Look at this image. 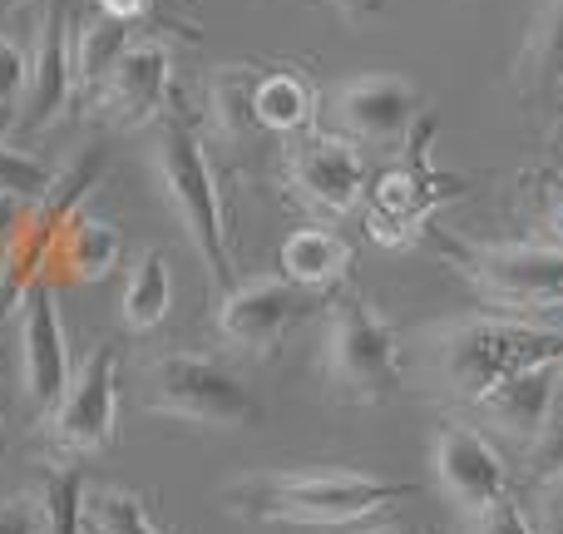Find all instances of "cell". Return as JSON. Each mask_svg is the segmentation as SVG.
Segmentation results:
<instances>
[{
  "label": "cell",
  "instance_id": "cell-1",
  "mask_svg": "<svg viewBox=\"0 0 563 534\" xmlns=\"http://www.w3.org/2000/svg\"><path fill=\"white\" fill-rule=\"evenodd\" d=\"M410 480H380L361 470H267L223 490V505L253 525H331L351 530L380 515L396 500H410Z\"/></svg>",
  "mask_w": 563,
  "mask_h": 534
},
{
  "label": "cell",
  "instance_id": "cell-2",
  "mask_svg": "<svg viewBox=\"0 0 563 534\" xmlns=\"http://www.w3.org/2000/svg\"><path fill=\"white\" fill-rule=\"evenodd\" d=\"M563 357V327L519 317H460L430 331V361L445 396L475 406L489 386L539 361Z\"/></svg>",
  "mask_w": 563,
  "mask_h": 534
},
{
  "label": "cell",
  "instance_id": "cell-3",
  "mask_svg": "<svg viewBox=\"0 0 563 534\" xmlns=\"http://www.w3.org/2000/svg\"><path fill=\"white\" fill-rule=\"evenodd\" d=\"M154 174L164 188L168 208H174L178 228L188 233L194 253L203 258L208 277L218 287H233V248H228V218H223V194H218V174L208 164V149L198 129L178 115L158 119L154 139Z\"/></svg>",
  "mask_w": 563,
  "mask_h": 534
},
{
  "label": "cell",
  "instance_id": "cell-4",
  "mask_svg": "<svg viewBox=\"0 0 563 534\" xmlns=\"http://www.w3.org/2000/svg\"><path fill=\"white\" fill-rule=\"evenodd\" d=\"M327 391L341 406H380L400 391V347L386 317L361 297H336L327 317V351H321Z\"/></svg>",
  "mask_w": 563,
  "mask_h": 534
},
{
  "label": "cell",
  "instance_id": "cell-5",
  "mask_svg": "<svg viewBox=\"0 0 563 534\" xmlns=\"http://www.w3.org/2000/svg\"><path fill=\"white\" fill-rule=\"evenodd\" d=\"M144 401L154 416L194 421L208 431H243L257 426L263 406L243 386L238 371H228L223 361L203 357V351H168L148 367L144 377Z\"/></svg>",
  "mask_w": 563,
  "mask_h": 534
},
{
  "label": "cell",
  "instance_id": "cell-6",
  "mask_svg": "<svg viewBox=\"0 0 563 534\" xmlns=\"http://www.w3.org/2000/svg\"><path fill=\"white\" fill-rule=\"evenodd\" d=\"M45 426H49V440L65 456H99L114 440V426H119V347L114 341H99L79 361V371H69V386L59 391Z\"/></svg>",
  "mask_w": 563,
  "mask_h": 534
},
{
  "label": "cell",
  "instance_id": "cell-7",
  "mask_svg": "<svg viewBox=\"0 0 563 534\" xmlns=\"http://www.w3.org/2000/svg\"><path fill=\"white\" fill-rule=\"evenodd\" d=\"M430 129H435V119H416V134H410V164L390 168V174H380L376 184L366 188L371 198V238L376 243H410V238L420 233V228L430 224V214H435L445 198L460 194V178H445L430 168V159H420V144L430 139Z\"/></svg>",
  "mask_w": 563,
  "mask_h": 534
},
{
  "label": "cell",
  "instance_id": "cell-8",
  "mask_svg": "<svg viewBox=\"0 0 563 534\" xmlns=\"http://www.w3.org/2000/svg\"><path fill=\"white\" fill-rule=\"evenodd\" d=\"M20 322H15V347H20V396L35 416H49L59 391L69 386V347H65V322H59L55 282L40 272L20 292Z\"/></svg>",
  "mask_w": 563,
  "mask_h": 534
},
{
  "label": "cell",
  "instance_id": "cell-9",
  "mask_svg": "<svg viewBox=\"0 0 563 534\" xmlns=\"http://www.w3.org/2000/svg\"><path fill=\"white\" fill-rule=\"evenodd\" d=\"M75 99V0H45L40 10V35L30 50V79L20 99V129L59 124Z\"/></svg>",
  "mask_w": 563,
  "mask_h": 534
},
{
  "label": "cell",
  "instance_id": "cell-10",
  "mask_svg": "<svg viewBox=\"0 0 563 534\" xmlns=\"http://www.w3.org/2000/svg\"><path fill=\"white\" fill-rule=\"evenodd\" d=\"M465 272L489 302L505 307H563V248L515 243V248H470Z\"/></svg>",
  "mask_w": 563,
  "mask_h": 534
},
{
  "label": "cell",
  "instance_id": "cell-11",
  "mask_svg": "<svg viewBox=\"0 0 563 534\" xmlns=\"http://www.w3.org/2000/svg\"><path fill=\"white\" fill-rule=\"evenodd\" d=\"M311 312V292L287 277H253L233 282L218 302V331L243 351H273L291 327Z\"/></svg>",
  "mask_w": 563,
  "mask_h": 534
},
{
  "label": "cell",
  "instance_id": "cell-12",
  "mask_svg": "<svg viewBox=\"0 0 563 534\" xmlns=\"http://www.w3.org/2000/svg\"><path fill=\"white\" fill-rule=\"evenodd\" d=\"M331 115L351 144H396L420 119V89L400 75H361L336 89Z\"/></svg>",
  "mask_w": 563,
  "mask_h": 534
},
{
  "label": "cell",
  "instance_id": "cell-13",
  "mask_svg": "<svg viewBox=\"0 0 563 534\" xmlns=\"http://www.w3.org/2000/svg\"><path fill=\"white\" fill-rule=\"evenodd\" d=\"M291 188L321 214H351L366 198V159L346 134H311L287 159Z\"/></svg>",
  "mask_w": 563,
  "mask_h": 534
},
{
  "label": "cell",
  "instance_id": "cell-14",
  "mask_svg": "<svg viewBox=\"0 0 563 534\" xmlns=\"http://www.w3.org/2000/svg\"><path fill=\"white\" fill-rule=\"evenodd\" d=\"M435 480L465 515L509 495V470L499 450L475 426H460V421H445L435 431Z\"/></svg>",
  "mask_w": 563,
  "mask_h": 534
},
{
  "label": "cell",
  "instance_id": "cell-15",
  "mask_svg": "<svg viewBox=\"0 0 563 534\" xmlns=\"http://www.w3.org/2000/svg\"><path fill=\"white\" fill-rule=\"evenodd\" d=\"M168 95H174V55L164 40H134L124 50V59L114 65L99 105L109 109L119 129H144L154 119H164Z\"/></svg>",
  "mask_w": 563,
  "mask_h": 534
},
{
  "label": "cell",
  "instance_id": "cell-16",
  "mask_svg": "<svg viewBox=\"0 0 563 534\" xmlns=\"http://www.w3.org/2000/svg\"><path fill=\"white\" fill-rule=\"evenodd\" d=\"M559 361L563 357L515 371V377H505L499 386H489L475 406L489 416V426H499L505 436L534 446L539 431H544V416H549V396H554V381H559Z\"/></svg>",
  "mask_w": 563,
  "mask_h": 534
},
{
  "label": "cell",
  "instance_id": "cell-17",
  "mask_svg": "<svg viewBox=\"0 0 563 534\" xmlns=\"http://www.w3.org/2000/svg\"><path fill=\"white\" fill-rule=\"evenodd\" d=\"M119 253H124V238H119L114 224H104L95 214H75L69 228L59 233L49 263H59L69 282H99L119 268Z\"/></svg>",
  "mask_w": 563,
  "mask_h": 534
},
{
  "label": "cell",
  "instance_id": "cell-18",
  "mask_svg": "<svg viewBox=\"0 0 563 534\" xmlns=\"http://www.w3.org/2000/svg\"><path fill=\"white\" fill-rule=\"evenodd\" d=\"M129 45H134L129 25L99 15V10H89V15H79V10H75V85L85 89V95L99 99Z\"/></svg>",
  "mask_w": 563,
  "mask_h": 534
},
{
  "label": "cell",
  "instance_id": "cell-19",
  "mask_svg": "<svg viewBox=\"0 0 563 534\" xmlns=\"http://www.w3.org/2000/svg\"><path fill=\"white\" fill-rule=\"evenodd\" d=\"M282 277L297 282V287H327V282H336L341 272L351 268V248L346 238L327 233V228H297V233H287V243H282Z\"/></svg>",
  "mask_w": 563,
  "mask_h": 534
},
{
  "label": "cell",
  "instance_id": "cell-20",
  "mask_svg": "<svg viewBox=\"0 0 563 534\" xmlns=\"http://www.w3.org/2000/svg\"><path fill=\"white\" fill-rule=\"evenodd\" d=\"M554 85H563V0H549L534 15L525 40V55H519V89L529 99L549 95Z\"/></svg>",
  "mask_w": 563,
  "mask_h": 534
},
{
  "label": "cell",
  "instance_id": "cell-21",
  "mask_svg": "<svg viewBox=\"0 0 563 534\" xmlns=\"http://www.w3.org/2000/svg\"><path fill=\"white\" fill-rule=\"evenodd\" d=\"M168 307H174V272H168V258L158 253V248H144L124 282V322L134 331H154L158 322L168 317Z\"/></svg>",
  "mask_w": 563,
  "mask_h": 534
},
{
  "label": "cell",
  "instance_id": "cell-22",
  "mask_svg": "<svg viewBox=\"0 0 563 534\" xmlns=\"http://www.w3.org/2000/svg\"><path fill=\"white\" fill-rule=\"evenodd\" d=\"M317 115V89L291 69H273L257 79V129L273 134H301Z\"/></svg>",
  "mask_w": 563,
  "mask_h": 534
},
{
  "label": "cell",
  "instance_id": "cell-23",
  "mask_svg": "<svg viewBox=\"0 0 563 534\" xmlns=\"http://www.w3.org/2000/svg\"><path fill=\"white\" fill-rule=\"evenodd\" d=\"M85 470L79 466H49L35 486L40 534H85Z\"/></svg>",
  "mask_w": 563,
  "mask_h": 534
},
{
  "label": "cell",
  "instance_id": "cell-24",
  "mask_svg": "<svg viewBox=\"0 0 563 534\" xmlns=\"http://www.w3.org/2000/svg\"><path fill=\"white\" fill-rule=\"evenodd\" d=\"M257 69L253 65H223L208 85V105H213V124L228 139H243L257 129Z\"/></svg>",
  "mask_w": 563,
  "mask_h": 534
},
{
  "label": "cell",
  "instance_id": "cell-25",
  "mask_svg": "<svg viewBox=\"0 0 563 534\" xmlns=\"http://www.w3.org/2000/svg\"><path fill=\"white\" fill-rule=\"evenodd\" d=\"M85 534H164L144 500L119 486H89L85 490Z\"/></svg>",
  "mask_w": 563,
  "mask_h": 534
},
{
  "label": "cell",
  "instance_id": "cell-26",
  "mask_svg": "<svg viewBox=\"0 0 563 534\" xmlns=\"http://www.w3.org/2000/svg\"><path fill=\"white\" fill-rule=\"evenodd\" d=\"M45 188H49V168L40 164V159L0 144V194L15 198V204H30V198H40Z\"/></svg>",
  "mask_w": 563,
  "mask_h": 534
},
{
  "label": "cell",
  "instance_id": "cell-27",
  "mask_svg": "<svg viewBox=\"0 0 563 534\" xmlns=\"http://www.w3.org/2000/svg\"><path fill=\"white\" fill-rule=\"evenodd\" d=\"M534 466H539V480L559 476L563 470V361H559V381H554V396H549V416H544V431H539L534 446Z\"/></svg>",
  "mask_w": 563,
  "mask_h": 534
},
{
  "label": "cell",
  "instance_id": "cell-28",
  "mask_svg": "<svg viewBox=\"0 0 563 534\" xmlns=\"http://www.w3.org/2000/svg\"><path fill=\"white\" fill-rule=\"evenodd\" d=\"M25 79H30V55L15 40L0 35V129L15 119L20 99H25Z\"/></svg>",
  "mask_w": 563,
  "mask_h": 534
},
{
  "label": "cell",
  "instance_id": "cell-29",
  "mask_svg": "<svg viewBox=\"0 0 563 534\" xmlns=\"http://www.w3.org/2000/svg\"><path fill=\"white\" fill-rule=\"evenodd\" d=\"M470 534H534V520L505 495V500H495V505L470 515Z\"/></svg>",
  "mask_w": 563,
  "mask_h": 534
},
{
  "label": "cell",
  "instance_id": "cell-30",
  "mask_svg": "<svg viewBox=\"0 0 563 534\" xmlns=\"http://www.w3.org/2000/svg\"><path fill=\"white\" fill-rule=\"evenodd\" d=\"M0 534H40V510H35V495L0 500Z\"/></svg>",
  "mask_w": 563,
  "mask_h": 534
},
{
  "label": "cell",
  "instance_id": "cell-31",
  "mask_svg": "<svg viewBox=\"0 0 563 534\" xmlns=\"http://www.w3.org/2000/svg\"><path fill=\"white\" fill-rule=\"evenodd\" d=\"M534 534H563V470L544 480V510H539Z\"/></svg>",
  "mask_w": 563,
  "mask_h": 534
},
{
  "label": "cell",
  "instance_id": "cell-32",
  "mask_svg": "<svg viewBox=\"0 0 563 534\" xmlns=\"http://www.w3.org/2000/svg\"><path fill=\"white\" fill-rule=\"evenodd\" d=\"M148 6H154V0H95L99 15L119 20V25H134V20H144V15H148Z\"/></svg>",
  "mask_w": 563,
  "mask_h": 534
},
{
  "label": "cell",
  "instance_id": "cell-33",
  "mask_svg": "<svg viewBox=\"0 0 563 534\" xmlns=\"http://www.w3.org/2000/svg\"><path fill=\"white\" fill-rule=\"evenodd\" d=\"M20 208H25V204H15V198H5V194H0V243H5V233H10V228H15Z\"/></svg>",
  "mask_w": 563,
  "mask_h": 534
},
{
  "label": "cell",
  "instance_id": "cell-34",
  "mask_svg": "<svg viewBox=\"0 0 563 534\" xmlns=\"http://www.w3.org/2000/svg\"><path fill=\"white\" fill-rule=\"evenodd\" d=\"M336 6L346 10V15H371V10H380L386 0H336Z\"/></svg>",
  "mask_w": 563,
  "mask_h": 534
},
{
  "label": "cell",
  "instance_id": "cell-35",
  "mask_svg": "<svg viewBox=\"0 0 563 534\" xmlns=\"http://www.w3.org/2000/svg\"><path fill=\"white\" fill-rule=\"evenodd\" d=\"M549 233H554V248H563V204L549 214Z\"/></svg>",
  "mask_w": 563,
  "mask_h": 534
},
{
  "label": "cell",
  "instance_id": "cell-36",
  "mask_svg": "<svg viewBox=\"0 0 563 534\" xmlns=\"http://www.w3.org/2000/svg\"><path fill=\"white\" fill-rule=\"evenodd\" d=\"M351 534H406V530H396V525H366V530H351Z\"/></svg>",
  "mask_w": 563,
  "mask_h": 534
},
{
  "label": "cell",
  "instance_id": "cell-37",
  "mask_svg": "<svg viewBox=\"0 0 563 534\" xmlns=\"http://www.w3.org/2000/svg\"><path fill=\"white\" fill-rule=\"evenodd\" d=\"M0 421H5V396H0Z\"/></svg>",
  "mask_w": 563,
  "mask_h": 534
}]
</instances>
